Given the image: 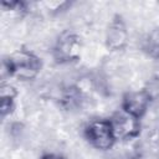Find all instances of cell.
<instances>
[{
  "label": "cell",
  "instance_id": "cell-1",
  "mask_svg": "<svg viewBox=\"0 0 159 159\" xmlns=\"http://www.w3.org/2000/svg\"><path fill=\"white\" fill-rule=\"evenodd\" d=\"M2 63L6 66L10 76L25 81L34 80L41 68V61L30 50H16L11 52Z\"/></svg>",
  "mask_w": 159,
  "mask_h": 159
},
{
  "label": "cell",
  "instance_id": "cell-2",
  "mask_svg": "<svg viewBox=\"0 0 159 159\" xmlns=\"http://www.w3.org/2000/svg\"><path fill=\"white\" fill-rule=\"evenodd\" d=\"M84 135L88 143L98 150H109L116 144L112 124L107 119H93L84 128Z\"/></svg>",
  "mask_w": 159,
  "mask_h": 159
},
{
  "label": "cell",
  "instance_id": "cell-3",
  "mask_svg": "<svg viewBox=\"0 0 159 159\" xmlns=\"http://www.w3.org/2000/svg\"><path fill=\"white\" fill-rule=\"evenodd\" d=\"M109 122L112 124V129L117 140H130L139 135L140 119L127 113L123 109L116 112Z\"/></svg>",
  "mask_w": 159,
  "mask_h": 159
},
{
  "label": "cell",
  "instance_id": "cell-4",
  "mask_svg": "<svg viewBox=\"0 0 159 159\" xmlns=\"http://www.w3.org/2000/svg\"><path fill=\"white\" fill-rule=\"evenodd\" d=\"M150 102H152V97L149 96L145 88L128 91L123 94L122 109L140 119L148 112Z\"/></svg>",
  "mask_w": 159,
  "mask_h": 159
},
{
  "label": "cell",
  "instance_id": "cell-5",
  "mask_svg": "<svg viewBox=\"0 0 159 159\" xmlns=\"http://www.w3.org/2000/svg\"><path fill=\"white\" fill-rule=\"evenodd\" d=\"M81 50H82V43H81L77 35L63 34L56 41L53 53L58 61L70 62V61L77 60L80 57Z\"/></svg>",
  "mask_w": 159,
  "mask_h": 159
},
{
  "label": "cell",
  "instance_id": "cell-6",
  "mask_svg": "<svg viewBox=\"0 0 159 159\" xmlns=\"http://www.w3.org/2000/svg\"><path fill=\"white\" fill-rule=\"evenodd\" d=\"M129 41V34L124 21L112 20L106 31V45L114 51L123 50Z\"/></svg>",
  "mask_w": 159,
  "mask_h": 159
},
{
  "label": "cell",
  "instance_id": "cell-7",
  "mask_svg": "<svg viewBox=\"0 0 159 159\" xmlns=\"http://www.w3.org/2000/svg\"><path fill=\"white\" fill-rule=\"evenodd\" d=\"M16 94H17V92H16V88L14 86H11L10 83H2L1 84V87H0V101L1 99L14 101Z\"/></svg>",
  "mask_w": 159,
  "mask_h": 159
},
{
  "label": "cell",
  "instance_id": "cell-8",
  "mask_svg": "<svg viewBox=\"0 0 159 159\" xmlns=\"http://www.w3.org/2000/svg\"><path fill=\"white\" fill-rule=\"evenodd\" d=\"M12 108H14V101H7V99L0 101V112L2 117L10 114L12 112Z\"/></svg>",
  "mask_w": 159,
  "mask_h": 159
},
{
  "label": "cell",
  "instance_id": "cell-9",
  "mask_svg": "<svg viewBox=\"0 0 159 159\" xmlns=\"http://www.w3.org/2000/svg\"><path fill=\"white\" fill-rule=\"evenodd\" d=\"M40 159H66L62 154L60 153H55V152H48V153H45L41 155Z\"/></svg>",
  "mask_w": 159,
  "mask_h": 159
}]
</instances>
